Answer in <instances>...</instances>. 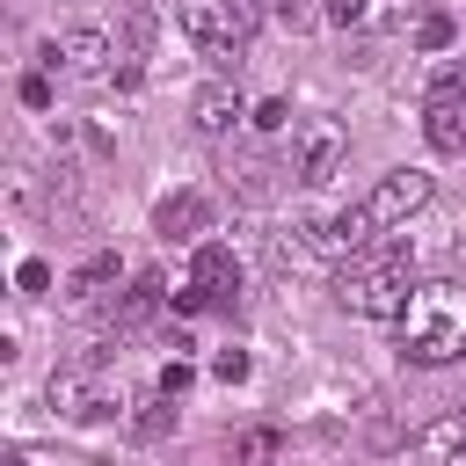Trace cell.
<instances>
[{"mask_svg":"<svg viewBox=\"0 0 466 466\" xmlns=\"http://www.w3.org/2000/svg\"><path fill=\"white\" fill-rule=\"evenodd\" d=\"M400 357L408 364H459L466 357V284H451V277L415 284V299L400 313Z\"/></svg>","mask_w":466,"mask_h":466,"instance_id":"6da1fadb","label":"cell"},{"mask_svg":"<svg viewBox=\"0 0 466 466\" xmlns=\"http://www.w3.org/2000/svg\"><path fill=\"white\" fill-rule=\"evenodd\" d=\"M415 299V277H408V248H371L357 262L335 269V306L357 313V320H400Z\"/></svg>","mask_w":466,"mask_h":466,"instance_id":"7a4b0ae2","label":"cell"},{"mask_svg":"<svg viewBox=\"0 0 466 466\" xmlns=\"http://www.w3.org/2000/svg\"><path fill=\"white\" fill-rule=\"evenodd\" d=\"M189 44L211 58V66H233L248 51V29H255V0H182L175 7Z\"/></svg>","mask_w":466,"mask_h":466,"instance_id":"3957f363","label":"cell"},{"mask_svg":"<svg viewBox=\"0 0 466 466\" xmlns=\"http://www.w3.org/2000/svg\"><path fill=\"white\" fill-rule=\"evenodd\" d=\"M240 291V255L226 240H197L189 255V284L175 291V313H204V306H226Z\"/></svg>","mask_w":466,"mask_h":466,"instance_id":"277c9868","label":"cell"},{"mask_svg":"<svg viewBox=\"0 0 466 466\" xmlns=\"http://www.w3.org/2000/svg\"><path fill=\"white\" fill-rule=\"evenodd\" d=\"M371 233H379V226H371L364 204H357V211H313V218H299V240H306L320 262H335V269L357 262V255H371Z\"/></svg>","mask_w":466,"mask_h":466,"instance_id":"5b68a950","label":"cell"},{"mask_svg":"<svg viewBox=\"0 0 466 466\" xmlns=\"http://www.w3.org/2000/svg\"><path fill=\"white\" fill-rule=\"evenodd\" d=\"M430 189H437V182H430L422 167H386V175L371 182L364 211H371V226H379V233H393V226H408V218L430 204Z\"/></svg>","mask_w":466,"mask_h":466,"instance_id":"8992f818","label":"cell"},{"mask_svg":"<svg viewBox=\"0 0 466 466\" xmlns=\"http://www.w3.org/2000/svg\"><path fill=\"white\" fill-rule=\"evenodd\" d=\"M342 153H350V131H342L335 116H306V124H299V146H291V175H299L306 189H320V182L342 167Z\"/></svg>","mask_w":466,"mask_h":466,"instance_id":"52a82bcc","label":"cell"},{"mask_svg":"<svg viewBox=\"0 0 466 466\" xmlns=\"http://www.w3.org/2000/svg\"><path fill=\"white\" fill-rule=\"evenodd\" d=\"M109 58H116V44H109L102 29H87V22L44 44V66H66V73H80V80H102V73H109Z\"/></svg>","mask_w":466,"mask_h":466,"instance_id":"ba28073f","label":"cell"},{"mask_svg":"<svg viewBox=\"0 0 466 466\" xmlns=\"http://www.w3.org/2000/svg\"><path fill=\"white\" fill-rule=\"evenodd\" d=\"M204 226H211V197L204 189H175V197L153 204V233L160 240H197Z\"/></svg>","mask_w":466,"mask_h":466,"instance_id":"9c48e42d","label":"cell"},{"mask_svg":"<svg viewBox=\"0 0 466 466\" xmlns=\"http://www.w3.org/2000/svg\"><path fill=\"white\" fill-rule=\"evenodd\" d=\"M240 116H248V102H240L233 80H211V87H197V102H189V124H197L204 138H226Z\"/></svg>","mask_w":466,"mask_h":466,"instance_id":"30bf717a","label":"cell"},{"mask_svg":"<svg viewBox=\"0 0 466 466\" xmlns=\"http://www.w3.org/2000/svg\"><path fill=\"white\" fill-rule=\"evenodd\" d=\"M44 393H51V408H58L66 422H95V415L124 408V400H109V393H95V386H87L80 371H51V386H44Z\"/></svg>","mask_w":466,"mask_h":466,"instance_id":"8fae6325","label":"cell"},{"mask_svg":"<svg viewBox=\"0 0 466 466\" xmlns=\"http://www.w3.org/2000/svg\"><path fill=\"white\" fill-rule=\"evenodd\" d=\"M415 451H422V466H466V408L437 415V422L415 437Z\"/></svg>","mask_w":466,"mask_h":466,"instance_id":"7c38bea8","label":"cell"},{"mask_svg":"<svg viewBox=\"0 0 466 466\" xmlns=\"http://www.w3.org/2000/svg\"><path fill=\"white\" fill-rule=\"evenodd\" d=\"M116 277H124V262H116V255H87V262L73 269V284H66V299H73V306L87 313V306H102V299L116 291Z\"/></svg>","mask_w":466,"mask_h":466,"instance_id":"4fadbf2b","label":"cell"},{"mask_svg":"<svg viewBox=\"0 0 466 466\" xmlns=\"http://www.w3.org/2000/svg\"><path fill=\"white\" fill-rule=\"evenodd\" d=\"M160 299H167V277H160V269H138L131 291H124V306H116V335H124V328H146V320L160 313Z\"/></svg>","mask_w":466,"mask_h":466,"instance_id":"5bb4252c","label":"cell"},{"mask_svg":"<svg viewBox=\"0 0 466 466\" xmlns=\"http://www.w3.org/2000/svg\"><path fill=\"white\" fill-rule=\"evenodd\" d=\"M422 138L437 153H466V102H422Z\"/></svg>","mask_w":466,"mask_h":466,"instance_id":"9a60e30c","label":"cell"},{"mask_svg":"<svg viewBox=\"0 0 466 466\" xmlns=\"http://www.w3.org/2000/svg\"><path fill=\"white\" fill-rule=\"evenodd\" d=\"M262 15L277 29H313V22H328V0H262Z\"/></svg>","mask_w":466,"mask_h":466,"instance_id":"2e32d148","label":"cell"},{"mask_svg":"<svg viewBox=\"0 0 466 466\" xmlns=\"http://www.w3.org/2000/svg\"><path fill=\"white\" fill-rule=\"evenodd\" d=\"M233 459H248V466H277V459H284V437H277V430H240V437H233Z\"/></svg>","mask_w":466,"mask_h":466,"instance_id":"e0dca14e","label":"cell"},{"mask_svg":"<svg viewBox=\"0 0 466 466\" xmlns=\"http://www.w3.org/2000/svg\"><path fill=\"white\" fill-rule=\"evenodd\" d=\"M167 430H175V400H146V408L131 415V437H146V444L167 437Z\"/></svg>","mask_w":466,"mask_h":466,"instance_id":"ac0fdd59","label":"cell"},{"mask_svg":"<svg viewBox=\"0 0 466 466\" xmlns=\"http://www.w3.org/2000/svg\"><path fill=\"white\" fill-rule=\"evenodd\" d=\"M422 102H466V66L444 58V66L430 73V95H422Z\"/></svg>","mask_w":466,"mask_h":466,"instance_id":"d6986e66","label":"cell"},{"mask_svg":"<svg viewBox=\"0 0 466 466\" xmlns=\"http://www.w3.org/2000/svg\"><path fill=\"white\" fill-rule=\"evenodd\" d=\"M451 36H459V29H451V15H422V22H415V51H430V58H437V51H451Z\"/></svg>","mask_w":466,"mask_h":466,"instance_id":"ffe728a7","label":"cell"},{"mask_svg":"<svg viewBox=\"0 0 466 466\" xmlns=\"http://www.w3.org/2000/svg\"><path fill=\"white\" fill-rule=\"evenodd\" d=\"M189 386H197V364H189V357H167V364H160V400H182Z\"/></svg>","mask_w":466,"mask_h":466,"instance_id":"44dd1931","label":"cell"},{"mask_svg":"<svg viewBox=\"0 0 466 466\" xmlns=\"http://www.w3.org/2000/svg\"><path fill=\"white\" fill-rule=\"evenodd\" d=\"M379 15V0H328V22H342V29H364Z\"/></svg>","mask_w":466,"mask_h":466,"instance_id":"7402d4cb","label":"cell"},{"mask_svg":"<svg viewBox=\"0 0 466 466\" xmlns=\"http://www.w3.org/2000/svg\"><path fill=\"white\" fill-rule=\"evenodd\" d=\"M248 371H255V364H248V350H218V357H211V379H226V386H240Z\"/></svg>","mask_w":466,"mask_h":466,"instance_id":"603a6c76","label":"cell"},{"mask_svg":"<svg viewBox=\"0 0 466 466\" xmlns=\"http://www.w3.org/2000/svg\"><path fill=\"white\" fill-rule=\"evenodd\" d=\"M22 102H29V109H51V80L29 73V80H22Z\"/></svg>","mask_w":466,"mask_h":466,"instance_id":"cb8c5ba5","label":"cell"},{"mask_svg":"<svg viewBox=\"0 0 466 466\" xmlns=\"http://www.w3.org/2000/svg\"><path fill=\"white\" fill-rule=\"evenodd\" d=\"M255 124H262V131H284V124H291V102H262Z\"/></svg>","mask_w":466,"mask_h":466,"instance_id":"d4e9b609","label":"cell"},{"mask_svg":"<svg viewBox=\"0 0 466 466\" xmlns=\"http://www.w3.org/2000/svg\"><path fill=\"white\" fill-rule=\"evenodd\" d=\"M15 284H22V291H44V284H51V262H22Z\"/></svg>","mask_w":466,"mask_h":466,"instance_id":"484cf974","label":"cell"}]
</instances>
